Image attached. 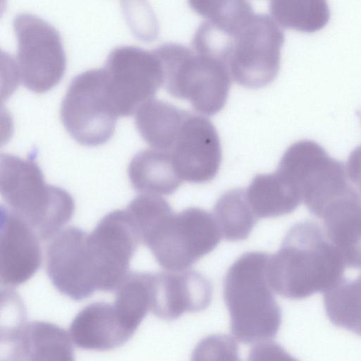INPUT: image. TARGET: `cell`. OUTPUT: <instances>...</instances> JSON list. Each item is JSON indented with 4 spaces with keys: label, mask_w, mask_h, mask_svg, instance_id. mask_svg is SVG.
<instances>
[{
    "label": "cell",
    "mask_w": 361,
    "mask_h": 361,
    "mask_svg": "<svg viewBox=\"0 0 361 361\" xmlns=\"http://www.w3.org/2000/svg\"><path fill=\"white\" fill-rule=\"evenodd\" d=\"M345 267L324 228L302 221L289 229L279 250L270 255L267 276L276 293L301 300L333 288L343 278Z\"/></svg>",
    "instance_id": "1"
},
{
    "label": "cell",
    "mask_w": 361,
    "mask_h": 361,
    "mask_svg": "<svg viewBox=\"0 0 361 361\" xmlns=\"http://www.w3.org/2000/svg\"><path fill=\"white\" fill-rule=\"evenodd\" d=\"M221 235L214 216L197 207L171 213L146 236L142 244L168 271H183L212 252Z\"/></svg>",
    "instance_id": "6"
},
{
    "label": "cell",
    "mask_w": 361,
    "mask_h": 361,
    "mask_svg": "<svg viewBox=\"0 0 361 361\" xmlns=\"http://www.w3.org/2000/svg\"><path fill=\"white\" fill-rule=\"evenodd\" d=\"M41 264L39 237L21 218L1 204V286L13 288L24 283L35 275Z\"/></svg>",
    "instance_id": "14"
},
{
    "label": "cell",
    "mask_w": 361,
    "mask_h": 361,
    "mask_svg": "<svg viewBox=\"0 0 361 361\" xmlns=\"http://www.w3.org/2000/svg\"><path fill=\"white\" fill-rule=\"evenodd\" d=\"M69 334L79 348L106 351L123 345L134 333L123 324L114 304L100 301L87 305L75 315Z\"/></svg>",
    "instance_id": "17"
},
{
    "label": "cell",
    "mask_w": 361,
    "mask_h": 361,
    "mask_svg": "<svg viewBox=\"0 0 361 361\" xmlns=\"http://www.w3.org/2000/svg\"><path fill=\"white\" fill-rule=\"evenodd\" d=\"M151 272H129L116 289L114 305L123 324L135 334L150 307Z\"/></svg>",
    "instance_id": "24"
},
{
    "label": "cell",
    "mask_w": 361,
    "mask_h": 361,
    "mask_svg": "<svg viewBox=\"0 0 361 361\" xmlns=\"http://www.w3.org/2000/svg\"><path fill=\"white\" fill-rule=\"evenodd\" d=\"M190 8L217 25L231 27L254 13L247 0H188Z\"/></svg>",
    "instance_id": "25"
},
{
    "label": "cell",
    "mask_w": 361,
    "mask_h": 361,
    "mask_svg": "<svg viewBox=\"0 0 361 361\" xmlns=\"http://www.w3.org/2000/svg\"><path fill=\"white\" fill-rule=\"evenodd\" d=\"M128 175L133 188L142 194L171 195L183 182L171 153L154 148L136 153L129 164Z\"/></svg>",
    "instance_id": "18"
},
{
    "label": "cell",
    "mask_w": 361,
    "mask_h": 361,
    "mask_svg": "<svg viewBox=\"0 0 361 361\" xmlns=\"http://www.w3.org/2000/svg\"><path fill=\"white\" fill-rule=\"evenodd\" d=\"M325 233L348 267L361 268V197L355 187L331 201L319 214Z\"/></svg>",
    "instance_id": "16"
},
{
    "label": "cell",
    "mask_w": 361,
    "mask_h": 361,
    "mask_svg": "<svg viewBox=\"0 0 361 361\" xmlns=\"http://www.w3.org/2000/svg\"><path fill=\"white\" fill-rule=\"evenodd\" d=\"M212 296L210 281L196 271L151 272L149 311L159 319L173 320L202 311Z\"/></svg>",
    "instance_id": "13"
},
{
    "label": "cell",
    "mask_w": 361,
    "mask_h": 361,
    "mask_svg": "<svg viewBox=\"0 0 361 361\" xmlns=\"http://www.w3.org/2000/svg\"><path fill=\"white\" fill-rule=\"evenodd\" d=\"M103 69L109 95L120 117L134 114L163 85L161 63L154 50L118 47L109 54Z\"/></svg>",
    "instance_id": "9"
},
{
    "label": "cell",
    "mask_w": 361,
    "mask_h": 361,
    "mask_svg": "<svg viewBox=\"0 0 361 361\" xmlns=\"http://www.w3.org/2000/svg\"><path fill=\"white\" fill-rule=\"evenodd\" d=\"M284 40L283 30L272 17L254 12L235 26L223 27L218 58L237 84L261 88L279 73Z\"/></svg>",
    "instance_id": "4"
},
{
    "label": "cell",
    "mask_w": 361,
    "mask_h": 361,
    "mask_svg": "<svg viewBox=\"0 0 361 361\" xmlns=\"http://www.w3.org/2000/svg\"><path fill=\"white\" fill-rule=\"evenodd\" d=\"M169 152L183 180L207 183L219 171V137L210 120L202 115L188 113Z\"/></svg>",
    "instance_id": "12"
},
{
    "label": "cell",
    "mask_w": 361,
    "mask_h": 361,
    "mask_svg": "<svg viewBox=\"0 0 361 361\" xmlns=\"http://www.w3.org/2000/svg\"><path fill=\"white\" fill-rule=\"evenodd\" d=\"M345 169L350 183L361 197V145L350 154Z\"/></svg>",
    "instance_id": "26"
},
{
    "label": "cell",
    "mask_w": 361,
    "mask_h": 361,
    "mask_svg": "<svg viewBox=\"0 0 361 361\" xmlns=\"http://www.w3.org/2000/svg\"><path fill=\"white\" fill-rule=\"evenodd\" d=\"M0 192L6 206L43 240L60 232L75 212L72 196L61 188L47 184L32 158L1 155Z\"/></svg>",
    "instance_id": "3"
},
{
    "label": "cell",
    "mask_w": 361,
    "mask_h": 361,
    "mask_svg": "<svg viewBox=\"0 0 361 361\" xmlns=\"http://www.w3.org/2000/svg\"><path fill=\"white\" fill-rule=\"evenodd\" d=\"M213 212L221 237L230 241L246 239L259 219L243 188L225 192L217 200Z\"/></svg>",
    "instance_id": "21"
},
{
    "label": "cell",
    "mask_w": 361,
    "mask_h": 361,
    "mask_svg": "<svg viewBox=\"0 0 361 361\" xmlns=\"http://www.w3.org/2000/svg\"><path fill=\"white\" fill-rule=\"evenodd\" d=\"M87 236L82 229L71 226L54 236L47 249L49 279L60 293L75 301L87 298L97 290Z\"/></svg>",
    "instance_id": "11"
},
{
    "label": "cell",
    "mask_w": 361,
    "mask_h": 361,
    "mask_svg": "<svg viewBox=\"0 0 361 361\" xmlns=\"http://www.w3.org/2000/svg\"><path fill=\"white\" fill-rule=\"evenodd\" d=\"M139 235L126 209L106 214L87 236L97 290L113 291L129 273Z\"/></svg>",
    "instance_id": "10"
},
{
    "label": "cell",
    "mask_w": 361,
    "mask_h": 361,
    "mask_svg": "<svg viewBox=\"0 0 361 361\" xmlns=\"http://www.w3.org/2000/svg\"><path fill=\"white\" fill-rule=\"evenodd\" d=\"M60 117L66 130L81 145L97 147L111 138L119 116L103 68L87 71L72 80L61 103Z\"/></svg>",
    "instance_id": "7"
},
{
    "label": "cell",
    "mask_w": 361,
    "mask_h": 361,
    "mask_svg": "<svg viewBox=\"0 0 361 361\" xmlns=\"http://www.w3.org/2000/svg\"><path fill=\"white\" fill-rule=\"evenodd\" d=\"M324 306L331 322L361 336V275L343 278L324 295Z\"/></svg>",
    "instance_id": "23"
},
{
    "label": "cell",
    "mask_w": 361,
    "mask_h": 361,
    "mask_svg": "<svg viewBox=\"0 0 361 361\" xmlns=\"http://www.w3.org/2000/svg\"><path fill=\"white\" fill-rule=\"evenodd\" d=\"M245 192L258 219L288 214L302 202L298 188L277 169L271 173L256 175Z\"/></svg>",
    "instance_id": "19"
},
{
    "label": "cell",
    "mask_w": 361,
    "mask_h": 361,
    "mask_svg": "<svg viewBox=\"0 0 361 361\" xmlns=\"http://www.w3.org/2000/svg\"><path fill=\"white\" fill-rule=\"evenodd\" d=\"M189 111L152 98L135 113L136 129L152 148L169 151Z\"/></svg>",
    "instance_id": "20"
},
{
    "label": "cell",
    "mask_w": 361,
    "mask_h": 361,
    "mask_svg": "<svg viewBox=\"0 0 361 361\" xmlns=\"http://www.w3.org/2000/svg\"><path fill=\"white\" fill-rule=\"evenodd\" d=\"M18 42L15 73L23 86L35 93L51 90L63 78L66 56L61 37L54 27L30 13L13 20Z\"/></svg>",
    "instance_id": "8"
},
{
    "label": "cell",
    "mask_w": 361,
    "mask_h": 361,
    "mask_svg": "<svg viewBox=\"0 0 361 361\" xmlns=\"http://www.w3.org/2000/svg\"><path fill=\"white\" fill-rule=\"evenodd\" d=\"M154 51L161 63L163 85L171 96L187 100L205 116L224 107L231 78L221 60L176 42L164 43Z\"/></svg>",
    "instance_id": "5"
},
{
    "label": "cell",
    "mask_w": 361,
    "mask_h": 361,
    "mask_svg": "<svg viewBox=\"0 0 361 361\" xmlns=\"http://www.w3.org/2000/svg\"><path fill=\"white\" fill-rule=\"evenodd\" d=\"M7 360H73L70 334L59 326L42 321L23 322L1 332Z\"/></svg>",
    "instance_id": "15"
},
{
    "label": "cell",
    "mask_w": 361,
    "mask_h": 361,
    "mask_svg": "<svg viewBox=\"0 0 361 361\" xmlns=\"http://www.w3.org/2000/svg\"><path fill=\"white\" fill-rule=\"evenodd\" d=\"M271 17L281 26L312 33L320 30L330 19L326 0H269Z\"/></svg>",
    "instance_id": "22"
},
{
    "label": "cell",
    "mask_w": 361,
    "mask_h": 361,
    "mask_svg": "<svg viewBox=\"0 0 361 361\" xmlns=\"http://www.w3.org/2000/svg\"><path fill=\"white\" fill-rule=\"evenodd\" d=\"M269 257L263 252H246L231 266L224 279L231 331L241 343L273 338L281 324V310L267 276Z\"/></svg>",
    "instance_id": "2"
}]
</instances>
